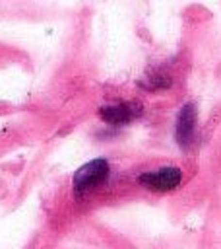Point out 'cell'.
<instances>
[{
    "label": "cell",
    "mask_w": 221,
    "mask_h": 249,
    "mask_svg": "<svg viewBox=\"0 0 221 249\" xmlns=\"http://www.w3.org/2000/svg\"><path fill=\"white\" fill-rule=\"evenodd\" d=\"M99 119L110 126H124L143 115V105L136 99L130 101H116V103H107L101 105L97 111Z\"/></svg>",
    "instance_id": "obj_3"
},
{
    "label": "cell",
    "mask_w": 221,
    "mask_h": 249,
    "mask_svg": "<svg viewBox=\"0 0 221 249\" xmlns=\"http://www.w3.org/2000/svg\"><path fill=\"white\" fill-rule=\"evenodd\" d=\"M138 185L151 193H171L182 183V169L176 165H163L149 171H142L136 177Z\"/></svg>",
    "instance_id": "obj_2"
},
{
    "label": "cell",
    "mask_w": 221,
    "mask_h": 249,
    "mask_svg": "<svg viewBox=\"0 0 221 249\" xmlns=\"http://www.w3.org/2000/svg\"><path fill=\"white\" fill-rule=\"evenodd\" d=\"M171 84H173L171 76H169V74H163V72H159V70L149 72V74L140 82V86H143V88H147V89H165V88H169Z\"/></svg>",
    "instance_id": "obj_5"
},
{
    "label": "cell",
    "mask_w": 221,
    "mask_h": 249,
    "mask_svg": "<svg viewBox=\"0 0 221 249\" xmlns=\"http://www.w3.org/2000/svg\"><path fill=\"white\" fill-rule=\"evenodd\" d=\"M110 177V163L105 158H95L83 165H79L72 177V191L78 198L91 195L93 191L107 185Z\"/></svg>",
    "instance_id": "obj_1"
},
{
    "label": "cell",
    "mask_w": 221,
    "mask_h": 249,
    "mask_svg": "<svg viewBox=\"0 0 221 249\" xmlns=\"http://www.w3.org/2000/svg\"><path fill=\"white\" fill-rule=\"evenodd\" d=\"M196 134H198V107L196 103L188 101L176 113L174 140L182 150H188L196 142Z\"/></svg>",
    "instance_id": "obj_4"
}]
</instances>
